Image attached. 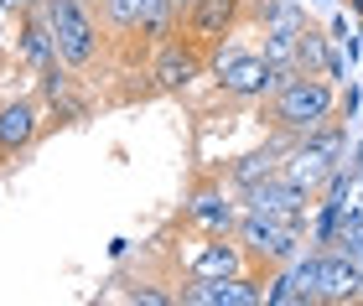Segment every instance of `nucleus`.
<instances>
[{"instance_id": "1", "label": "nucleus", "mask_w": 363, "mask_h": 306, "mask_svg": "<svg viewBox=\"0 0 363 306\" xmlns=\"http://www.w3.org/2000/svg\"><path fill=\"white\" fill-rule=\"evenodd\" d=\"M337 115V89L327 84L322 73H296L286 78V84H275L265 94V109H259V125H265L270 135H306V130H317L322 120H333Z\"/></svg>"}, {"instance_id": "2", "label": "nucleus", "mask_w": 363, "mask_h": 306, "mask_svg": "<svg viewBox=\"0 0 363 306\" xmlns=\"http://www.w3.org/2000/svg\"><path fill=\"white\" fill-rule=\"evenodd\" d=\"M342 166H348V135H342V125H337V120H322L317 130L296 135L291 146H286L280 176L317 198V192H322L327 182H333V176H337Z\"/></svg>"}, {"instance_id": "3", "label": "nucleus", "mask_w": 363, "mask_h": 306, "mask_svg": "<svg viewBox=\"0 0 363 306\" xmlns=\"http://www.w3.org/2000/svg\"><path fill=\"white\" fill-rule=\"evenodd\" d=\"M234 239L244 244V260L255 270H280L306 249V223H286V218H265V213H244L239 208Z\"/></svg>"}, {"instance_id": "4", "label": "nucleus", "mask_w": 363, "mask_h": 306, "mask_svg": "<svg viewBox=\"0 0 363 306\" xmlns=\"http://www.w3.org/2000/svg\"><path fill=\"white\" fill-rule=\"evenodd\" d=\"M42 16L52 26V47H57V62L68 73H84L94 68L99 57V21L89 16L84 0H42Z\"/></svg>"}, {"instance_id": "5", "label": "nucleus", "mask_w": 363, "mask_h": 306, "mask_svg": "<svg viewBox=\"0 0 363 306\" xmlns=\"http://www.w3.org/2000/svg\"><path fill=\"white\" fill-rule=\"evenodd\" d=\"M213 73H218V89L228 99H265L270 94V62H265V52H250V47L218 52L213 57Z\"/></svg>"}, {"instance_id": "6", "label": "nucleus", "mask_w": 363, "mask_h": 306, "mask_svg": "<svg viewBox=\"0 0 363 306\" xmlns=\"http://www.w3.org/2000/svg\"><path fill=\"white\" fill-rule=\"evenodd\" d=\"M234 26H239V0H192L182 11L177 37H187L197 52H213L223 37H234Z\"/></svg>"}, {"instance_id": "7", "label": "nucleus", "mask_w": 363, "mask_h": 306, "mask_svg": "<svg viewBox=\"0 0 363 306\" xmlns=\"http://www.w3.org/2000/svg\"><path fill=\"white\" fill-rule=\"evenodd\" d=\"M311 203H317V198L301 192L296 182H286V176H270V182L239 192V208H244V213H265V218H286V223H306V208H311Z\"/></svg>"}, {"instance_id": "8", "label": "nucleus", "mask_w": 363, "mask_h": 306, "mask_svg": "<svg viewBox=\"0 0 363 306\" xmlns=\"http://www.w3.org/2000/svg\"><path fill=\"white\" fill-rule=\"evenodd\" d=\"M177 301L182 306H259L265 285H259L255 270H244V276H228V280H187Z\"/></svg>"}, {"instance_id": "9", "label": "nucleus", "mask_w": 363, "mask_h": 306, "mask_svg": "<svg viewBox=\"0 0 363 306\" xmlns=\"http://www.w3.org/2000/svg\"><path fill=\"white\" fill-rule=\"evenodd\" d=\"M363 301V265L353 254L327 244L322 249V276H317V306H358Z\"/></svg>"}, {"instance_id": "10", "label": "nucleus", "mask_w": 363, "mask_h": 306, "mask_svg": "<svg viewBox=\"0 0 363 306\" xmlns=\"http://www.w3.org/2000/svg\"><path fill=\"white\" fill-rule=\"evenodd\" d=\"M203 57L208 52H197L187 37H182V42L177 37L161 42L156 47V62H151V94H182L197 73H203Z\"/></svg>"}, {"instance_id": "11", "label": "nucleus", "mask_w": 363, "mask_h": 306, "mask_svg": "<svg viewBox=\"0 0 363 306\" xmlns=\"http://www.w3.org/2000/svg\"><path fill=\"white\" fill-rule=\"evenodd\" d=\"M250 260H244V244L234 234H208V244H197V254L187 260V280H228L244 276Z\"/></svg>"}, {"instance_id": "12", "label": "nucleus", "mask_w": 363, "mask_h": 306, "mask_svg": "<svg viewBox=\"0 0 363 306\" xmlns=\"http://www.w3.org/2000/svg\"><path fill=\"white\" fill-rule=\"evenodd\" d=\"M42 135V109L37 99H11L0 104V166H11L21 151H31V140Z\"/></svg>"}, {"instance_id": "13", "label": "nucleus", "mask_w": 363, "mask_h": 306, "mask_svg": "<svg viewBox=\"0 0 363 306\" xmlns=\"http://www.w3.org/2000/svg\"><path fill=\"white\" fill-rule=\"evenodd\" d=\"M187 218H192L203 234H234L239 203L223 192V182H197V187L187 192Z\"/></svg>"}, {"instance_id": "14", "label": "nucleus", "mask_w": 363, "mask_h": 306, "mask_svg": "<svg viewBox=\"0 0 363 306\" xmlns=\"http://www.w3.org/2000/svg\"><path fill=\"white\" fill-rule=\"evenodd\" d=\"M286 146H291V140H286V135H275V140H265L259 151L234 156V161H228V187H234V192H250V187H259V182H270V176H280Z\"/></svg>"}, {"instance_id": "15", "label": "nucleus", "mask_w": 363, "mask_h": 306, "mask_svg": "<svg viewBox=\"0 0 363 306\" xmlns=\"http://www.w3.org/2000/svg\"><path fill=\"white\" fill-rule=\"evenodd\" d=\"M16 52H21L31 68H47V62H57V47H52V26H47V16H42V6L37 11H26L21 16V42H16Z\"/></svg>"}, {"instance_id": "16", "label": "nucleus", "mask_w": 363, "mask_h": 306, "mask_svg": "<svg viewBox=\"0 0 363 306\" xmlns=\"http://www.w3.org/2000/svg\"><path fill=\"white\" fill-rule=\"evenodd\" d=\"M348 161H353V166H358V171H363V135H358V140H353V156H348Z\"/></svg>"}, {"instance_id": "17", "label": "nucleus", "mask_w": 363, "mask_h": 306, "mask_svg": "<svg viewBox=\"0 0 363 306\" xmlns=\"http://www.w3.org/2000/svg\"><path fill=\"white\" fill-rule=\"evenodd\" d=\"M6 6H16V11H37L42 0H6Z\"/></svg>"}, {"instance_id": "18", "label": "nucleus", "mask_w": 363, "mask_h": 306, "mask_svg": "<svg viewBox=\"0 0 363 306\" xmlns=\"http://www.w3.org/2000/svg\"><path fill=\"white\" fill-rule=\"evenodd\" d=\"M0 6H6V0H0Z\"/></svg>"}]
</instances>
